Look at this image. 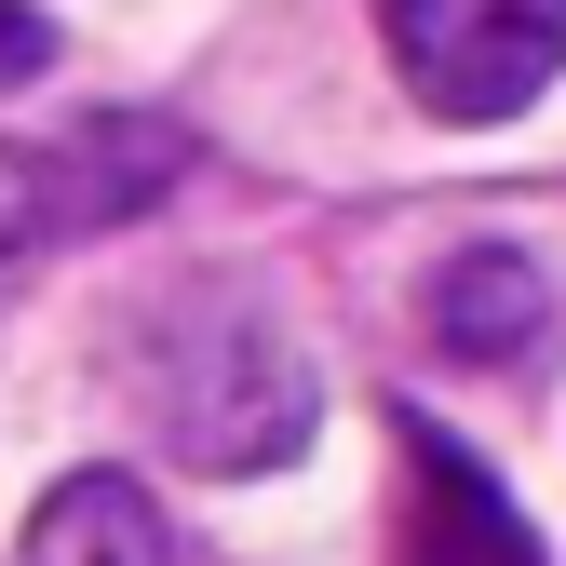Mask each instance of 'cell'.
Wrapping results in <instances>:
<instances>
[{
	"mask_svg": "<svg viewBox=\"0 0 566 566\" xmlns=\"http://www.w3.org/2000/svg\"><path fill=\"white\" fill-rule=\"evenodd\" d=\"M41 67H54V28L28 14V0H0V95H14V82H41Z\"/></svg>",
	"mask_w": 566,
	"mask_h": 566,
	"instance_id": "obj_7",
	"label": "cell"
},
{
	"mask_svg": "<svg viewBox=\"0 0 566 566\" xmlns=\"http://www.w3.org/2000/svg\"><path fill=\"white\" fill-rule=\"evenodd\" d=\"M176 176H189V122L163 108H82L54 135H0V297L67 243L163 217Z\"/></svg>",
	"mask_w": 566,
	"mask_h": 566,
	"instance_id": "obj_2",
	"label": "cell"
},
{
	"mask_svg": "<svg viewBox=\"0 0 566 566\" xmlns=\"http://www.w3.org/2000/svg\"><path fill=\"white\" fill-rule=\"evenodd\" d=\"M28 566H176V526L135 472H67L28 513Z\"/></svg>",
	"mask_w": 566,
	"mask_h": 566,
	"instance_id": "obj_6",
	"label": "cell"
},
{
	"mask_svg": "<svg viewBox=\"0 0 566 566\" xmlns=\"http://www.w3.org/2000/svg\"><path fill=\"white\" fill-rule=\"evenodd\" d=\"M391 446H405V566H539L526 513L500 500V472H485L459 432L391 418Z\"/></svg>",
	"mask_w": 566,
	"mask_h": 566,
	"instance_id": "obj_4",
	"label": "cell"
},
{
	"mask_svg": "<svg viewBox=\"0 0 566 566\" xmlns=\"http://www.w3.org/2000/svg\"><path fill=\"white\" fill-rule=\"evenodd\" d=\"M378 41L432 122H513L566 67V0H378Z\"/></svg>",
	"mask_w": 566,
	"mask_h": 566,
	"instance_id": "obj_3",
	"label": "cell"
},
{
	"mask_svg": "<svg viewBox=\"0 0 566 566\" xmlns=\"http://www.w3.org/2000/svg\"><path fill=\"white\" fill-rule=\"evenodd\" d=\"M418 324H432L446 365H526L553 337V270L526 243H459L432 283H418Z\"/></svg>",
	"mask_w": 566,
	"mask_h": 566,
	"instance_id": "obj_5",
	"label": "cell"
},
{
	"mask_svg": "<svg viewBox=\"0 0 566 566\" xmlns=\"http://www.w3.org/2000/svg\"><path fill=\"white\" fill-rule=\"evenodd\" d=\"M108 365H122V405L149 418V446L176 472H283L311 446V350L283 337V311L256 297L243 270H202V283H163V297H135L122 337H108Z\"/></svg>",
	"mask_w": 566,
	"mask_h": 566,
	"instance_id": "obj_1",
	"label": "cell"
}]
</instances>
